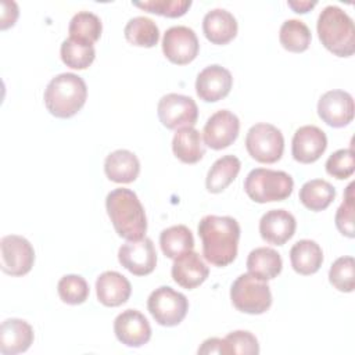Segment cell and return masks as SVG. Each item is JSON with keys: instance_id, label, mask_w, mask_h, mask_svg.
Segmentation results:
<instances>
[{"instance_id": "cell-1", "label": "cell", "mask_w": 355, "mask_h": 355, "mask_svg": "<svg viewBox=\"0 0 355 355\" xmlns=\"http://www.w3.org/2000/svg\"><path fill=\"white\" fill-rule=\"evenodd\" d=\"M202 255L214 266L223 268L237 257L240 225L232 216L207 215L198 223Z\"/></svg>"}, {"instance_id": "cell-2", "label": "cell", "mask_w": 355, "mask_h": 355, "mask_svg": "<svg viewBox=\"0 0 355 355\" xmlns=\"http://www.w3.org/2000/svg\"><path fill=\"white\" fill-rule=\"evenodd\" d=\"M107 214L119 237L136 241L147 232V218L144 208L135 191L129 189H115L105 198Z\"/></svg>"}, {"instance_id": "cell-3", "label": "cell", "mask_w": 355, "mask_h": 355, "mask_svg": "<svg viewBox=\"0 0 355 355\" xmlns=\"http://www.w3.org/2000/svg\"><path fill=\"white\" fill-rule=\"evenodd\" d=\"M316 31L322 44L337 57L355 53V28L351 17L337 6H327L318 18Z\"/></svg>"}, {"instance_id": "cell-4", "label": "cell", "mask_w": 355, "mask_h": 355, "mask_svg": "<svg viewBox=\"0 0 355 355\" xmlns=\"http://www.w3.org/2000/svg\"><path fill=\"white\" fill-rule=\"evenodd\" d=\"M87 87L85 80L71 72L54 76L44 90L47 111L57 118H71L85 105Z\"/></svg>"}, {"instance_id": "cell-5", "label": "cell", "mask_w": 355, "mask_h": 355, "mask_svg": "<svg viewBox=\"0 0 355 355\" xmlns=\"http://www.w3.org/2000/svg\"><path fill=\"white\" fill-rule=\"evenodd\" d=\"M294 180L284 171H273L266 168L252 169L244 180V191L259 204L283 201L293 193Z\"/></svg>"}, {"instance_id": "cell-6", "label": "cell", "mask_w": 355, "mask_h": 355, "mask_svg": "<svg viewBox=\"0 0 355 355\" xmlns=\"http://www.w3.org/2000/svg\"><path fill=\"white\" fill-rule=\"evenodd\" d=\"M230 300L237 311L248 315H261L270 308L272 293L265 280L243 273L230 287Z\"/></svg>"}, {"instance_id": "cell-7", "label": "cell", "mask_w": 355, "mask_h": 355, "mask_svg": "<svg viewBox=\"0 0 355 355\" xmlns=\"http://www.w3.org/2000/svg\"><path fill=\"white\" fill-rule=\"evenodd\" d=\"M147 308L158 324L172 327L186 318L189 301L184 294L175 291L172 287L161 286L148 295Z\"/></svg>"}, {"instance_id": "cell-8", "label": "cell", "mask_w": 355, "mask_h": 355, "mask_svg": "<svg viewBox=\"0 0 355 355\" xmlns=\"http://www.w3.org/2000/svg\"><path fill=\"white\" fill-rule=\"evenodd\" d=\"M245 148L261 164L277 162L284 151L283 133L270 123H255L247 132Z\"/></svg>"}, {"instance_id": "cell-9", "label": "cell", "mask_w": 355, "mask_h": 355, "mask_svg": "<svg viewBox=\"0 0 355 355\" xmlns=\"http://www.w3.org/2000/svg\"><path fill=\"white\" fill-rule=\"evenodd\" d=\"M158 118L166 129H180L194 126L198 118L196 101L183 94L168 93L161 97L157 107Z\"/></svg>"}, {"instance_id": "cell-10", "label": "cell", "mask_w": 355, "mask_h": 355, "mask_svg": "<svg viewBox=\"0 0 355 355\" xmlns=\"http://www.w3.org/2000/svg\"><path fill=\"white\" fill-rule=\"evenodd\" d=\"M1 270L10 276L26 275L35 262V250L22 236L7 234L0 240Z\"/></svg>"}, {"instance_id": "cell-11", "label": "cell", "mask_w": 355, "mask_h": 355, "mask_svg": "<svg viewBox=\"0 0 355 355\" xmlns=\"http://www.w3.org/2000/svg\"><path fill=\"white\" fill-rule=\"evenodd\" d=\"M200 43L194 31L178 25L166 29L162 37L164 55L176 65L190 64L198 54Z\"/></svg>"}, {"instance_id": "cell-12", "label": "cell", "mask_w": 355, "mask_h": 355, "mask_svg": "<svg viewBox=\"0 0 355 355\" xmlns=\"http://www.w3.org/2000/svg\"><path fill=\"white\" fill-rule=\"evenodd\" d=\"M118 261L132 275L146 276L157 266V251L151 239L143 237L122 244L118 251Z\"/></svg>"}, {"instance_id": "cell-13", "label": "cell", "mask_w": 355, "mask_h": 355, "mask_svg": "<svg viewBox=\"0 0 355 355\" xmlns=\"http://www.w3.org/2000/svg\"><path fill=\"white\" fill-rule=\"evenodd\" d=\"M240 132V121L229 110H219L212 114L202 130L204 143L212 150H222L233 144Z\"/></svg>"}, {"instance_id": "cell-14", "label": "cell", "mask_w": 355, "mask_h": 355, "mask_svg": "<svg viewBox=\"0 0 355 355\" xmlns=\"http://www.w3.org/2000/svg\"><path fill=\"white\" fill-rule=\"evenodd\" d=\"M320 119L331 128L347 126L354 119V98L344 90H329L318 101Z\"/></svg>"}, {"instance_id": "cell-15", "label": "cell", "mask_w": 355, "mask_h": 355, "mask_svg": "<svg viewBox=\"0 0 355 355\" xmlns=\"http://www.w3.org/2000/svg\"><path fill=\"white\" fill-rule=\"evenodd\" d=\"M114 333L126 347L139 348L151 338V326L146 316L136 309L121 312L114 320Z\"/></svg>"}, {"instance_id": "cell-16", "label": "cell", "mask_w": 355, "mask_h": 355, "mask_svg": "<svg viewBox=\"0 0 355 355\" xmlns=\"http://www.w3.org/2000/svg\"><path fill=\"white\" fill-rule=\"evenodd\" d=\"M326 133L315 125H305L295 130L291 141V154L297 162L312 164L326 151Z\"/></svg>"}, {"instance_id": "cell-17", "label": "cell", "mask_w": 355, "mask_h": 355, "mask_svg": "<svg viewBox=\"0 0 355 355\" xmlns=\"http://www.w3.org/2000/svg\"><path fill=\"white\" fill-rule=\"evenodd\" d=\"M233 86V76L229 69L220 65L204 68L196 79L197 96L205 103H215L225 98Z\"/></svg>"}, {"instance_id": "cell-18", "label": "cell", "mask_w": 355, "mask_h": 355, "mask_svg": "<svg viewBox=\"0 0 355 355\" xmlns=\"http://www.w3.org/2000/svg\"><path fill=\"white\" fill-rule=\"evenodd\" d=\"M297 222L286 209H270L259 220L261 237L273 245H283L295 233Z\"/></svg>"}, {"instance_id": "cell-19", "label": "cell", "mask_w": 355, "mask_h": 355, "mask_svg": "<svg viewBox=\"0 0 355 355\" xmlns=\"http://www.w3.org/2000/svg\"><path fill=\"white\" fill-rule=\"evenodd\" d=\"M171 273L175 283L186 290H193L207 280L209 269L202 258L191 250L175 258Z\"/></svg>"}, {"instance_id": "cell-20", "label": "cell", "mask_w": 355, "mask_h": 355, "mask_svg": "<svg viewBox=\"0 0 355 355\" xmlns=\"http://www.w3.org/2000/svg\"><path fill=\"white\" fill-rule=\"evenodd\" d=\"M32 326L17 318L6 319L0 327V352L3 355H17L25 352L33 343Z\"/></svg>"}, {"instance_id": "cell-21", "label": "cell", "mask_w": 355, "mask_h": 355, "mask_svg": "<svg viewBox=\"0 0 355 355\" xmlns=\"http://www.w3.org/2000/svg\"><path fill=\"white\" fill-rule=\"evenodd\" d=\"M98 301L105 306H119L125 304L132 293L130 282L115 270L103 272L96 280Z\"/></svg>"}, {"instance_id": "cell-22", "label": "cell", "mask_w": 355, "mask_h": 355, "mask_svg": "<svg viewBox=\"0 0 355 355\" xmlns=\"http://www.w3.org/2000/svg\"><path fill=\"white\" fill-rule=\"evenodd\" d=\"M202 32L212 44H227L237 35V21L232 12L215 8L205 14Z\"/></svg>"}, {"instance_id": "cell-23", "label": "cell", "mask_w": 355, "mask_h": 355, "mask_svg": "<svg viewBox=\"0 0 355 355\" xmlns=\"http://www.w3.org/2000/svg\"><path fill=\"white\" fill-rule=\"evenodd\" d=\"M104 172L115 183H132L140 173V162L132 151L115 150L107 155Z\"/></svg>"}, {"instance_id": "cell-24", "label": "cell", "mask_w": 355, "mask_h": 355, "mask_svg": "<svg viewBox=\"0 0 355 355\" xmlns=\"http://www.w3.org/2000/svg\"><path fill=\"white\" fill-rule=\"evenodd\" d=\"M293 269L304 276L316 273L323 262V251L313 240H300L290 250Z\"/></svg>"}, {"instance_id": "cell-25", "label": "cell", "mask_w": 355, "mask_h": 355, "mask_svg": "<svg viewBox=\"0 0 355 355\" xmlns=\"http://www.w3.org/2000/svg\"><path fill=\"white\" fill-rule=\"evenodd\" d=\"M172 150L175 157L184 164H196L205 154L201 133L193 126H186L176 130L172 140Z\"/></svg>"}, {"instance_id": "cell-26", "label": "cell", "mask_w": 355, "mask_h": 355, "mask_svg": "<svg viewBox=\"0 0 355 355\" xmlns=\"http://www.w3.org/2000/svg\"><path fill=\"white\" fill-rule=\"evenodd\" d=\"M282 268L283 261L280 254L270 247H258L248 254V273L261 280L268 282L275 279L282 272Z\"/></svg>"}, {"instance_id": "cell-27", "label": "cell", "mask_w": 355, "mask_h": 355, "mask_svg": "<svg viewBox=\"0 0 355 355\" xmlns=\"http://www.w3.org/2000/svg\"><path fill=\"white\" fill-rule=\"evenodd\" d=\"M241 162L234 155H223L218 158L208 171L205 186L209 193H222L239 175Z\"/></svg>"}, {"instance_id": "cell-28", "label": "cell", "mask_w": 355, "mask_h": 355, "mask_svg": "<svg viewBox=\"0 0 355 355\" xmlns=\"http://www.w3.org/2000/svg\"><path fill=\"white\" fill-rule=\"evenodd\" d=\"M336 198V189L327 180L312 179L300 189V201L311 211L319 212L326 209Z\"/></svg>"}, {"instance_id": "cell-29", "label": "cell", "mask_w": 355, "mask_h": 355, "mask_svg": "<svg viewBox=\"0 0 355 355\" xmlns=\"http://www.w3.org/2000/svg\"><path fill=\"white\" fill-rule=\"evenodd\" d=\"M159 245L165 257L175 259L194 248V237L187 226L175 225L161 232Z\"/></svg>"}, {"instance_id": "cell-30", "label": "cell", "mask_w": 355, "mask_h": 355, "mask_svg": "<svg viewBox=\"0 0 355 355\" xmlns=\"http://www.w3.org/2000/svg\"><path fill=\"white\" fill-rule=\"evenodd\" d=\"M62 62L72 69H86L92 65L96 57V50L92 43L68 37L60 49Z\"/></svg>"}, {"instance_id": "cell-31", "label": "cell", "mask_w": 355, "mask_h": 355, "mask_svg": "<svg viewBox=\"0 0 355 355\" xmlns=\"http://www.w3.org/2000/svg\"><path fill=\"white\" fill-rule=\"evenodd\" d=\"M125 39L139 47H154L159 40V29L147 17H135L128 21L123 29Z\"/></svg>"}, {"instance_id": "cell-32", "label": "cell", "mask_w": 355, "mask_h": 355, "mask_svg": "<svg viewBox=\"0 0 355 355\" xmlns=\"http://www.w3.org/2000/svg\"><path fill=\"white\" fill-rule=\"evenodd\" d=\"M311 31L305 22L300 19H287L279 31L280 44L291 53H302L311 44Z\"/></svg>"}, {"instance_id": "cell-33", "label": "cell", "mask_w": 355, "mask_h": 355, "mask_svg": "<svg viewBox=\"0 0 355 355\" xmlns=\"http://www.w3.org/2000/svg\"><path fill=\"white\" fill-rule=\"evenodd\" d=\"M69 37H75L87 43H96L103 32L101 19L89 11H79L75 14L68 26Z\"/></svg>"}, {"instance_id": "cell-34", "label": "cell", "mask_w": 355, "mask_h": 355, "mask_svg": "<svg viewBox=\"0 0 355 355\" xmlns=\"http://www.w3.org/2000/svg\"><path fill=\"white\" fill-rule=\"evenodd\" d=\"M329 282L341 293H352L355 288V261L352 257L337 258L329 270Z\"/></svg>"}, {"instance_id": "cell-35", "label": "cell", "mask_w": 355, "mask_h": 355, "mask_svg": "<svg viewBox=\"0 0 355 355\" xmlns=\"http://www.w3.org/2000/svg\"><path fill=\"white\" fill-rule=\"evenodd\" d=\"M57 291L62 302L79 305L83 304L89 297V284L79 275H65L60 279Z\"/></svg>"}, {"instance_id": "cell-36", "label": "cell", "mask_w": 355, "mask_h": 355, "mask_svg": "<svg viewBox=\"0 0 355 355\" xmlns=\"http://www.w3.org/2000/svg\"><path fill=\"white\" fill-rule=\"evenodd\" d=\"M135 7H139L147 12L157 15L178 18L187 12L191 6L190 0H148V1H133Z\"/></svg>"}, {"instance_id": "cell-37", "label": "cell", "mask_w": 355, "mask_h": 355, "mask_svg": "<svg viewBox=\"0 0 355 355\" xmlns=\"http://www.w3.org/2000/svg\"><path fill=\"white\" fill-rule=\"evenodd\" d=\"M355 171L352 148H341L334 151L326 161V172L336 179H347Z\"/></svg>"}, {"instance_id": "cell-38", "label": "cell", "mask_w": 355, "mask_h": 355, "mask_svg": "<svg viewBox=\"0 0 355 355\" xmlns=\"http://www.w3.org/2000/svg\"><path fill=\"white\" fill-rule=\"evenodd\" d=\"M352 190H354V183H349L345 190L344 201L338 207L336 212V219H334L338 232L349 239L355 236V230H354V208L355 207H354Z\"/></svg>"}, {"instance_id": "cell-39", "label": "cell", "mask_w": 355, "mask_h": 355, "mask_svg": "<svg viewBox=\"0 0 355 355\" xmlns=\"http://www.w3.org/2000/svg\"><path fill=\"white\" fill-rule=\"evenodd\" d=\"M225 343L232 354H244V355H257L259 354V344L257 337L247 330H236L229 333L225 337Z\"/></svg>"}, {"instance_id": "cell-40", "label": "cell", "mask_w": 355, "mask_h": 355, "mask_svg": "<svg viewBox=\"0 0 355 355\" xmlns=\"http://www.w3.org/2000/svg\"><path fill=\"white\" fill-rule=\"evenodd\" d=\"M198 354H220V355H229L225 338H218V337H212V338H207L201 347L198 348Z\"/></svg>"}, {"instance_id": "cell-41", "label": "cell", "mask_w": 355, "mask_h": 355, "mask_svg": "<svg viewBox=\"0 0 355 355\" xmlns=\"http://www.w3.org/2000/svg\"><path fill=\"white\" fill-rule=\"evenodd\" d=\"M3 11H1V29H7L12 26L18 18V6L17 3L12 4L11 10L10 8V1H3L1 3Z\"/></svg>"}, {"instance_id": "cell-42", "label": "cell", "mask_w": 355, "mask_h": 355, "mask_svg": "<svg viewBox=\"0 0 355 355\" xmlns=\"http://www.w3.org/2000/svg\"><path fill=\"white\" fill-rule=\"evenodd\" d=\"M290 8H293L298 14H305L316 6V1H288Z\"/></svg>"}]
</instances>
